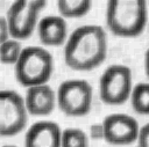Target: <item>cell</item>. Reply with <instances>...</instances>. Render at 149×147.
Instances as JSON below:
<instances>
[{
  "mask_svg": "<svg viewBox=\"0 0 149 147\" xmlns=\"http://www.w3.org/2000/svg\"><path fill=\"white\" fill-rule=\"evenodd\" d=\"M24 147H62V130L50 120L34 123L26 132Z\"/></svg>",
  "mask_w": 149,
  "mask_h": 147,
  "instance_id": "obj_9",
  "label": "cell"
},
{
  "mask_svg": "<svg viewBox=\"0 0 149 147\" xmlns=\"http://www.w3.org/2000/svg\"><path fill=\"white\" fill-rule=\"evenodd\" d=\"M104 140L111 145L125 146L137 140L140 126L127 113H111L102 120Z\"/></svg>",
  "mask_w": 149,
  "mask_h": 147,
  "instance_id": "obj_8",
  "label": "cell"
},
{
  "mask_svg": "<svg viewBox=\"0 0 149 147\" xmlns=\"http://www.w3.org/2000/svg\"><path fill=\"white\" fill-rule=\"evenodd\" d=\"M57 105L59 110L70 117H81L90 112L93 101L91 84L83 79L63 81L57 89Z\"/></svg>",
  "mask_w": 149,
  "mask_h": 147,
  "instance_id": "obj_5",
  "label": "cell"
},
{
  "mask_svg": "<svg viewBox=\"0 0 149 147\" xmlns=\"http://www.w3.org/2000/svg\"><path fill=\"white\" fill-rule=\"evenodd\" d=\"M40 42L45 46H61L68 41V24L61 15H48L37 25Z\"/></svg>",
  "mask_w": 149,
  "mask_h": 147,
  "instance_id": "obj_11",
  "label": "cell"
},
{
  "mask_svg": "<svg viewBox=\"0 0 149 147\" xmlns=\"http://www.w3.org/2000/svg\"><path fill=\"white\" fill-rule=\"evenodd\" d=\"M45 6V1L13 2L5 15L9 25L10 37L17 41L29 38L37 28L40 13Z\"/></svg>",
  "mask_w": 149,
  "mask_h": 147,
  "instance_id": "obj_6",
  "label": "cell"
},
{
  "mask_svg": "<svg viewBox=\"0 0 149 147\" xmlns=\"http://www.w3.org/2000/svg\"><path fill=\"white\" fill-rule=\"evenodd\" d=\"M132 69L121 64L108 66L99 79L100 100L108 105H121L126 103L133 91Z\"/></svg>",
  "mask_w": 149,
  "mask_h": 147,
  "instance_id": "obj_4",
  "label": "cell"
},
{
  "mask_svg": "<svg viewBox=\"0 0 149 147\" xmlns=\"http://www.w3.org/2000/svg\"><path fill=\"white\" fill-rule=\"evenodd\" d=\"M10 37V31H9V25L7 22L6 16L0 17V43H3L8 41Z\"/></svg>",
  "mask_w": 149,
  "mask_h": 147,
  "instance_id": "obj_17",
  "label": "cell"
},
{
  "mask_svg": "<svg viewBox=\"0 0 149 147\" xmlns=\"http://www.w3.org/2000/svg\"><path fill=\"white\" fill-rule=\"evenodd\" d=\"M2 147H17V146H15V145H5Z\"/></svg>",
  "mask_w": 149,
  "mask_h": 147,
  "instance_id": "obj_20",
  "label": "cell"
},
{
  "mask_svg": "<svg viewBox=\"0 0 149 147\" xmlns=\"http://www.w3.org/2000/svg\"><path fill=\"white\" fill-rule=\"evenodd\" d=\"M92 7L88 0H59L57 1V9L64 19H76L86 15Z\"/></svg>",
  "mask_w": 149,
  "mask_h": 147,
  "instance_id": "obj_12",
  "label": "cell"
},
{
  "mask_svg": "<svg viewBox=\"0 0 149 147\" xmlns=\"http://www.w3.org/2000/svg\"><path fill=\"white\" fill-rule=\"evenodd\" d=\"M62 147H88V137L80 128H65L62 131Z\"/></svg>",
  "mask_w": 149,
  "mask_h": 147,
  "instance_id": "obj_15",
  "label": "cell"
},
{
  "mask_svg": "<svg viewBox=\"0 0 149 147\" xmlns=\"http://www.w3.org/2000/svg\"><path fill=\"white\" fill-rule=\"evenodd\" d=\"M147 23V2L143 0H111L106 5L107 28L118 37H136Z\"/></svg>",
  "mask_w": 149,
  "mask_h": 147,
  "instance_id": "obj_2",
  "label": "cell"
},
{
  "mask_svg": "<svg viewBox=\"0 0 149 147\" xmlns=\"http://www.w3.org/2000/svg\"><path fill=\"white\" fill-rule=\"evenodd\" d=\"M28 110L24 97L15 90H2L0 94V134L14 137L22 132L28 123Z\"/></svg>",
  "mask_w": 149,
  "mask_h": 147,
  "instance_id": "obj_7",
  "label": "cell"
},
{
  "mask_svg": "<svg viewBox=\"0 0 149 147\" xmlns=\"http://www.w3.org/2000/svg\"><path fill=\"white\" fill-rule=\"evenodd\" d=\"M148 27H149V21H148Z\"/></svg>",
  "mask_w": 149,
  "mask_h": 147,
  "instance_id": "obj_21",
  "label": "cell"
},
{
  "mask_svg": "<svg viewBox=\"0 0 149 147\" xmlns=\"http://www.w3.org/2000/svg\"><path fill=\"white\" fill-rule=\"evenodd\" d=\"M107 57V36L97 24H85L71 32L64 46V61L74 71L99 67Z\"/></svg>",
  "mask_w": 149,
  "mask_h": 147,
  "instance_id": "obj_1",
  "label": "cell"
},
{
  "mask_svg": "<svg viewBox=\"0 0 149 147\" xmlns=\"http://www.w3.org/2000/svg\"><path fill=\"white\" fill-rule=\"evenodd\" d=\"M24 102L29 115L49 116L57 104V95L48 83L38 84L27 88Z\"/></svg>",
  "mask_w": 149,
  "mask_h": 147,
  "instance_id": "obj_10",
  "label": "cell"
},
{
  "mask_svg": "<svg viewBox=\"0 0 149 147\" xmlns=\"http://www.w3.org/2000/svg\"><path fill=\"white\" fill-rule=\"evenodd\" d=\"M52 71V56L42 46L24 47L14 66L16 81L26 88L48 83Z\"/></svg>",
  "mask_w": 149,
  "mask_h": 147,
  "instance_id": "obj_3",
  "label": "cell"
},
{
  "mask_svg": "<svg viewBox=\"0 0 149 147\" xmlns=\"http://www.w3.org/2000/svg\"><path fill=\"white\" fill-rule=\"evenodd\" d=\"M144 72L147 78L149 79V49L146 51V54H144Z\"/></svg>",
  "mask_w": 149,
  "mask_h": 147,
  "instance_id": "obj_19",
  "label": "cell"
},
{
  "mask_svg": "<svg viewBox=\"0 0 149 147\" xmlns=\"http://www.w3.org/2000/svg\"><path fill=\"white\" fill-rule=\"evenodd\" d=\"M136 141H137V147H149V123L140 127Z\"/></svg>",
  "mask_w": 149,
  "mask_h": 147,
  "instance_id": "obj_16",
  "label": "cell"
},
{
  "mask_svg": "<svg viewBox=\"0 0 149 147\" xmlns=\"http://www.w3.org/2000/svg\"><path fill=\"white\" fill-rule=\"evenodd\" d=\"M90 134H91V138H93L94 140L104 139V127H102V123L91 125V127H90Z\"/></svg>",
  "mask_w": 149,
  "mask_h": 147,
  "instance_id": "obj_18",
  "label": "cell"
},
{
  "mask_svg": "<svg viewBox=\"0 0 149 147\" xmlns=\"http://www.w3.org/2000/svg\"><path fill=\"white\" fill-rule=\"evenodd\" d=\"M130 103L135 112L140 115H149V83L142 82L134 86Z\"/></svg>",
  "mask_w": 149,
  "mask_h": 147,
  "instance_id": "obj_13",
  "label": "cell"
},
{
  "mask_svg": "<svg viewBox=\"0 0 149 147\" xmlns=\"http://www.w3.org/2000/svg\"><path fill=\"white\" fill-rule=\"evenodd\" d=\"M21 42L15 38H9L8 41L0 43V60L3 65H14L17 63L22 51Z\"/></svg>",
  "mask_w": 149,
  "mask_h": 147,
  "instance_id": "obj_14",
  "label": "cell"
}]
</instances>
